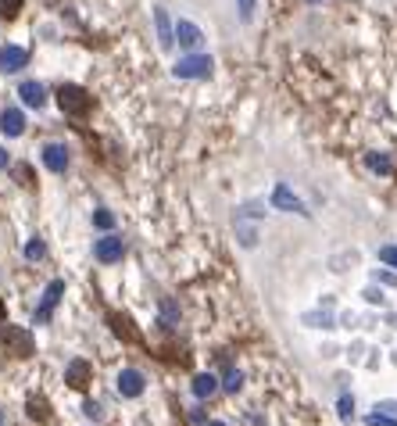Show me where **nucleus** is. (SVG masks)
Returning a JSON list of instances; mask_svg holds the SVG:
<instances>
[{"instance_id": "4", "label": "nucleus", "mask_w": 397, "mask_h": 426, "mask_svg": "<svg viewBox=\"0 0 397 426\" xmlns=\"http://www.w3.org/2000/svg\"><path fill=\"white\" fill-rule=\"evenodd\" d=\"M93 258H97L100 265H118V262L125 258V240L118 237V233L100 237V240L93 244Z\"/></svg>"}, {"instance_id": "31", "label": "nucleus", "mask_w": 397, "mask_h": 426, "mask_svg": "<svg viewBox=\"0 0 397 426\" xmlns=\"http://www.w3.org/2000/svg\"><path fill=\"white\" fill-rule=\"evenodd\" d=\"M362 294H365V301H369V305H383V294L376 290V287H369V290H362Z\"/></svg>"}, {"instance_id": "19", "label": "nucleus", "mask_w": 397, "mask_h": 426, "mask_svg": "<svg viewBox=\"0 0 397 426\" xmlns=\"http://www.w3.org/2000/svg\"><path fill=\"white\" fill-rule=\"evenodd\" d=\"M222 387H225V394H237V391H243V373L225 366V380H222Z\"/></svg>"}, {"instance_id": "30", "label": "nucleus", "mask_w": 397, "mask_h": 426, "mask_svg": "<svg viewBox=\"0 0 397 426\" xmlns=\"http://www.w3.org/2000/svg\"><path fill=\"white\" fill-rule=\"evenodd\" d=\"M82 416H86V419H93V423H97V419H100L104 412H100V405H97V401H86V405H82Z\"/></svg>"}, {"instance_id": "6", "label": "nucleus", "mask_w": 397, "mask_h": 426, "mask_svg": "<svg viewBox=\"0 0 397 426\" xmlns=\"http://www.w3.org/2000/svg\"><path fill=\"white\" fill-rule=\"evenodd\" d=\"M273 208H279V211H294V215H304V219L311 215V211L304 208V201H301L286 183H276V186H273Z\"/></svg>"}, {"instance_id": "3", "label": "nucleus", "mask_w": 397, "mask_h": 426, "mask_svg": "<svg viewBox=\"0 0 397 426\" xmlns=\"http://www.w3.org/2000/svg\"><path fill=\"white\" fill-rule=\"evenodd\" d=\"M0 344H4L15 358H29V355L36 351L33 333H29V330H22V326H4V330H0Z\"/></svg>"}, {"instance_id": "36", "label": "nucleus", "mask_w": 397, "mask_h": 426, "mask_svg": "<svg viewBox=\"0 0 397 426\" xmlns=\"http://www.w3.org/2000/svg\"><path fill=\"white\" fill-rule=\"evenodd\" d=\"M204 426H225V423H204Z\"/></svg>"}, {"instance_id": "26", "label": "nucleus", "mask_w": 397, "mask_h": 426, "mask_svg": "<svg viewBox=\"0 0 397 426\" xmlns=\"http://www.w3.org/2000/svg\"><path fill=\"white\" fill-rule=\"evenodd\" d=\"M380 262L390 265V269H397V244H383L380 247Z\"/></svg>"}, {"instance_id": "32", "label": "nucleus", "mask_w": 397, "mask_h": 426, "mask_svg": "<svg viewBox=\"0 0 397 426\" xmlns=\"http://www.w3.org/2000/svg\"><path fill=\"white\" fill-rule=\"evenodd\" d=\"M376 409H380V412H387V416H397V401H380V405H376Z\"/></svg>"}, {"instance_id": "15", "label": "nucleus", "mask_w": 397, "mask_h": 426, "mask_svg": "<svg viewBox=\"0 0 397 426\" xmlns=\"http://www.w3.org/2000/svg\"><path fill=\"white\" fill-rule=\"evenodd\" d=\"M215 391H219V376H215V373H197V376H194V394H197L201 401H207Z\"/></svg>"}, {"instance_id": "14", "label": "nucleus", "mask_w": 397, "mask_h": 426, "mask_svg": "<svg viewBox=\"0 0 397 426\" xmlns=\"http://www.w3.org/2000/svg\"><path fill=\"white\" fill-rule=\"evenodd\" d=\"M65 380H68V387H75V391H82L90 383V362H82V358H75L72 366L65 369Z\"/></svg>"}, {"instance_id": "18", "label": "nucleus", "mask_w": 397, "mask_h": 426, "mask_svg": "<svg viewBox=\"0 0 397 426\" xmlns=\"http://www.w3.org/2000/svg\"><path fill=\"white\" fill-rule=\"evenodd\" d=\"M108 323H111V330H115L118 337H125V340H140V333L129 326V319H125V315H115V312H111V315H108Z\"/></svg>"}, {"instance_id": "13", "label": "nucleus", "mask_w": 397, "mask_h": 426, "mask_svg": "<svg viewBox=\"0 0 397 426\" xmlns=\"http://www.w3.org/2000/svg\"><path fill=\"white\" fill-rule=\"evenodd\" d=\"M0 133H4V136H22L26 133L22 108H4V112H0Z\"/></svg>"}, {"instance_id": "28", "label": "nucleus", "mask_w": 397, "mask_h": 426, "mask_svg": "<svg viewBox=\"0 0 397 426\" xmlns=\"http://www.w3.org/2000/svg\"><path fill=\"white\" fill-rule=\"evenodd\" d=\"M365 426H397V419H390L387 412H372L365 416Z\"/></svg>"}, {"instance_id": "12", "label": "nucleus", "mask_w": 397, "mask_h": 426, "mask_svg": "<svg viewBox=\"0 0 397 426\" xmlns=\"http://www.w3.org/2000/svg\"><path fill=\"white\" fill-rule=\"evenodd\" d=\"M18 97H22V104L26 108H44L47 104V87L44 82H36V79H29V82H22V87H18Z\"/></svg>"}, {"instance_id": "10", "label": "nucleus", "mask_w": 397, "mask_h": 426, "mask_svg": "<svg viewBox=\"0 0 397 426\" xmlns=\"http://www.w3.org/2000/svg\"><path fill=\"white\" fill-rule=\"evenodd\" d=\"M29 65V51L18 47V44H8L0 51V72H22Z\"/></svg>"}, {"instance_id": "20", "label": "nucleus", "mask_w": 397, "mask_h": 426, "mask_svg": "<svg viewBox=\"0 0 397 426\" xmlns=\"http://www.w3.org/2000/svg\"><path fill=\"white\" fill-rule=\"evenodd\" d=\"M93 226L104 229V233H111V229H115V215H111L108 208H97V211H93Z\"/></svg>"}, {"instance_id": "27", "label": "nucleus", "mask_w": 397, "mask_h": 426, "mask_svg": "<svg viewBox=\"0 0 397 426\" xmlns=\"http://www.w3.org/2000/svg\"><path fill=\"white\" fill-rule=\"evenodd\" d=\"M22 11V0H0V18H15Z\"/></svg>"}, {"instance_id": "22", "label": "nucleus", "mask_w": 397, "mask_h": 426, "mask_svg": "<svg viewBox=\"0 0 397 426\" xmlns=\"http://www.w3.org/2000/svg\"><path fill=\"white\" fill-rule=\"evenodd\" d=\"M44 254H47V244L39 240V237H33V240L26 244V258H29V262H39Z\"/></svg>"}, {"instance_id": "8", "label": "nucleus", "mask_w": 397, "mask_h": 426, "mask_svg": "<svg viewBox=\"0 0 397 426\" xmlns=\"http://www.w3.org/2000/svg\"><path fill=\"white\" fill-rule=\"evenodd\" d=\"M115 387H118L122 398H140L143 391H147V380H143L140 369H122L118 380H115Z\"/></svg>"}, {"instance_id": "23", "label": "nucleus", "mask_w": 397, "mask_h": 426, "mask_svg": "<svg viewBox=\"0 0 397 426\" xmlns=\"http://www.w3.org/2000/svg\"><path fill=\"white\" fill-rule=\"evenodd\" d=\"M255 8H258V0H237L240 22H255Z\"/></svg>"}, {"instance_id": "9", "label": "nucleus", "mask_w": 397, "mask_h": 426, "mask_svg": "<svg viewBox=\"0 0 397 426\" xmlns=\"http://www.w3.org/2000/svg\"><path fill=\"white\" fill-rule=\"evenodd\" d=\"M39 158H44V165L50 168V172H68V161H72V154H68V147L65 143H47L44 151H39Z\"/></svg>"}, {"instance_id": "11", "label": "nucleus", "mask_w": 397, "mask_h": 426, "mask_svg": "<svg viewBox=\"0 0 397 426\" xmlns=\"http://www.w3.org/2000/svg\"><path fill=\"white\" fill-rule=\"evenodd\" d=\"M154 33H158L161 51H172V44H176V26L169 22V11H165V8H154Z\"/></svg>"}, {"instance_id": "33", "label": "nucleus", "mask_w": 397, "mask_h": 426, "mask_svg": "<svg viewBox=\"0 0 397 426\" xmlns=\"http://www.w3.org/2000/svg\"><path fill=\"white\" fill-rule=\"evenodd\" d=\"M8 165H11V154L4 151V147H0V168H8Z\"/></svg>"}, {"instance_id": "1", "label": "nucleus", "mask_w": 397, "mask_h": 426, "mask_svg": "<svg viewBox=\"0 0 397 426\" xmlns=\"http://www.w3.org/2000/svg\"><path fill=\"white\" fill-rule=\"evenodd\" d=\"M212 72H215V57L204 54V51L183 54L176 65H172V76H176V79H207Z\"/></svg>"}, {"instance_id": "38", "label": "nucleus", "mask_w": 397, "mask_h": 426, "mask_svg": "<svg viewBox=\"0 0 397 426\" xmlns=\"http://www.w3.org/2000/svg\"><path fill=\"white\" fill-rule=\"evenodd\" d=\"M0 426H4V412H0Z\"/></svg>"}, {"instance_id": "5", "label": "nucleus", "mask_w": 397, "mask_h": 426, "mask_svg": "<svg viewBox=\"0 0 397 426\" xmlns=\"http://www.w3.org/2000/svg\"><path fill=\"white\" fill-rule=\"evenodd\" d=\"M57 104L65 115H86L90 112V94L82 87H61L57 90Z\"/></svg>"}, {"instance_id": "17", "label": "nucleus", "mask_w": 397, "mask_h": 426, "mask_svg": "<svg viewBox=\"0 0 397 426\" xmlns=\"http://www.w3.org/2000/svg\"><path fill=\"white\" fill-rule=\"evenodd\" d=\"M158 308H161V326L165 330H176L179 326V305L172 301V297H161Z\"/></svg>"}, {"instance_id": "35", "label": "nucleus", "mask_w": 397, "mask_h": 426, "mask_svg": "<svg viewBox=\"0 0 397 426\" xmlns=\"http://www.w3.org/2000/svg\"><path fill=\"white\" fill-rule=\"evenodd\" d=\"M8 315V308H4V301H0V319H4Z\"/></svg>"}, {"instance_id": "7", "label": "nucleus", "mask_w": 397, "mask_h": 426, "mask_svg": "<svg viewBox=\"0 0 397 426\" xmlns=\"http://www.w3.org/2000/svg\"><path fill=\"white\" fill-rule=\"evenodd\" d=\"M176 44H179L186 54L201 51V44H204V33H201V26H194V22H186V18H179V22H176Z\"/></svg>"}, {"instance_id": "34", "label": "nucleus", "mask_w": 397, "mask_h": 426, "mask_svg": "<svg viewBox=\"0 0 397 426\" xmlns=\"http://www.w3.org/2000/svg\"><path fill=\"white\" fill-rule=\"evenodd\" d=\"M190 419H194V423H201V426H204V423H207V419H204V412H201V409H194V412H190Z\"/></svg>"}, {"instance_id": "25", "label": "nucleus", "mask_w": 397, "mask_h": 426, "mask_svg": "<svg viewBox=\"0 0 397 426\" xmlns=\"http://www.w3.org/2000/svg\"><path fill=\"white\" fill-rule=\"evenodd\" d=\"M304 326H322V330H329V326H337V323H333V319H329L326 312H322V315H319V312H311V315H304Z\"/></svg>"}, {"instance_id": "2", "label": "nucleus", "mask_w": 397, "mask_h": 426, "mask_svg": "<svg viewBox=\"0 0 397 426\" xmlns=\"http://www.w3.org/2000/svg\"><path fill=\"white\" fill-rule=\"evenodd\" d=\"M61 297H65V280H50L47 290H44V297H39L36 312H33V323H36V326H47V323H50V315H54V308L61 305Z\"/></svg>"}, {"instance_id": "21", "label": "nucleus", "mask_w": 397, "mask_h": 426, "mask_svg": "<svg viewBox=\"0 0 397 426\" xmlns=\"http://www.w3.org/2000/svg\"><path fill=\"white\" fill-rule=\"evenodd\" d=\"M29 416H33L36 423H47V419H50L47 401H44V398H29Z\"/></svg>"}, {"instance_id": "24", "label": "nucleus", "mask_w": 397, "mask_h": 426, "mask_svg": "<svg viewBox=\"0 0 397 426\" xmlns=\"http://www.w3.org/2000/svg\"><path fill=\"white\" fill-rule=\"evenodd\" d=\"M337 416H340L344 423H347V419H354V398H351V394H344V398L337 401Z\"/></svg>"}, {"instance_id": "37", "label": "nucleus", "mask_w": 397, "mask_h": 426, "mask_svg": "<svg viewBox=\"0 0 397 426\" xmlns=\"http://www.w3.org/2000/svg\"><path fill=\"white\" fill-rule=\"evenodd\" d=\"M308 4H322V0H308Z\"/></svg>"}, {"instance_id": "16", "label": "nucleus", "mask_w": 397, "mask_h": 426, "mask_svg": "<svg viewBox=\"0 0 397 426\" xmlns=\"http://www.w3.org/2000/svg\"><path fill=\"white\" fill-rule=\"evenodd\" d=\"M365 168H369V172H376V176H390V172H394V161H390L387 154L369 151V154H365Z\"/></svg>"}, {"instance_id": "29", "label": "nucleus", "mask_w": 397, "mask_h": 426, "mask_svg": "<svg viewBox=\"0 0 397 426\" xmlns=\"http://www.w3.org/2000/svg\"><path fill=\"white\" fill-rule=\"evenodd\" d=\"M372 280H376V283H383V287H397V272H387V269H376V272H372Z\"/></svg>"}]
</instances>
